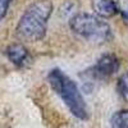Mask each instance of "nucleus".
<instances>
[{
  "instance_id": "obj_1",
  "label": "nucleus",
  "mask_w": 128,
  "mask_h": 128,
  "mask_svg": "<svg viewBox=\"0 0 128 128\" xmlns=\"http://www.w3.org/2000/svg\"><path fill=\"white\" fill-rule=\"evenodd\" d=\"M52 12L50 0H38L32 3L20 17L16 28L18 38L27 42H36L45 37L48 20Z\"/></svg>"
},
{
  "instance_id": "obj_2",
  "label": "nucleus",
  "mask_w": 128,
  "mask_h": 128,
  "mask_svg": "<svg viewBox=\"0 0 128 128\" xmlns=\"http://www.w3.org/2000/svg\"><path fill=\"white\" fill-rule=\"evenodd\" d=\"M48 81L51 88L60 96L63 102L76 118L82 120H86L88 118L87 105L84 102L78 86L70 77H68L60 69H52L48 74Z\"/></svg>"
},
{
  "instance_id": "obj_3",
  "label": "nucleus",
  "mask_w": 128,
  "mask_h": 128,
  "mask_svg": "<svg viewBox=\"0 0 128 128\" xmlns=\"http://www.w3.org/2000/svg\"><path fill=\"white\" fill-rule=\"evenodd\" d=\"M70 30L77 36L94 44H104L112 40V28L109 23L95 14L77 13L69 20Z\"/></svg>"
},
{
  "instance_id": "obj_4",
  "label": "nucleus",
  "mask_w": 128,
  "mask_h": 128,
  "mask_svg": "<svg viewBox=\"0 0 128 128\" xmlns=\"http://www.w3.org/2000/svg\"><path fill=\"white\" fill-rule=\"evenodd\" d=\"M120 63L116 55L114 54H104L99 58L98 63L95 64V67L91 69V74L94 78L98 80H105L112 77L113 74L119 69Z\"/></svg>"
},
{
  "instance_id": "obj_5",
  "label": "nucleus",
  "mask_w": 128,
  "mask_h": 128,
  "mask_svg": "<svg viewBox=\"0 0 128 128\" xmlns=\"http://www.w3.org/2000/svg\"><path fill=\"white\" fill-rule=\"evenodd\" d=\"M6 56L17 67H24L31 62L28 50L22 44H12L6 48Z\"/></svg>"
},
{
  "instance_id": "obj_6",
  "label": "nucleus",
  "mask_w": 128,
  "mask_h": 128,
  "mask_svg": "<svg viewBox=\"0 0 128 128\" xmlns=\"http://www.w3.org/2000/svg\"><path fill=\"white\" fill-rule=\"evenodd\" d=\"M92 9L100 18H112L116 14L115 0H92Z\"/></svg>"
},
{
  "instance_id": "obj_7",
  "label": "nucleus",
  "mask_w": 128,
  "mask_h": 128,
  "mask_svg": "<svg viewBox=\"0 0 128 128\" xmlns=\"http://www.w3.org/2000/svg\"><path fill=\"white\" fill-rule=\"evenodd\" d=\"M112 128H128V109L116 112L112 116Z\"/></svg>"
},
{
  "instance_id": "obj_8",
  "label": "nucleus",
  "mask_w": 128,
  "mask_h": 128,
  "mask_svg": "<svg viewBox=\"0 0 128 128\" xmlns=\"http://www.w3.org/2000/svg\"><path fill=\"white\" fill-rule=\"evenodd\" d=\"M118 91L122 98L128 102V70H126L118 80Z\"/></svg>"
},
{
  "instance_id": "obj_9",
  "label": "nucleus",
  "mask_w": 128,
  "mask_h": 128,
  "mask_svg": "<svg viewBox=\"0 0 128 128\" xmlns=\"http://www.w3.org/2000/svg\"><path fill=\"white\" fill-rule=\"evenodd\" d=\"M116 13H119L124 22L128 23V0H115Z\"/></svg>"
},
{
  "instance_id": "obj_10",
  "label": "nucleus",
  "mask_w": 128,
  "mask_h": 128,
  "mask_svg": "<svg viewBox=\"0 0 128 128\" xmlns=\"http://www.w3.org/2000/svg\"><path fill=\"white\" fill-rule=\"evenodd\" d=\"M10 3H12V0H0V19H3L5 17Z\"/></svg>"
}]
</instances>
